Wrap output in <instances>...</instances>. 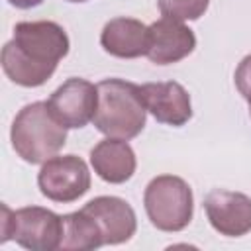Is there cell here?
<instances>
[{"label": "cell", "mask_w": 251, "mask_h": 251, "mask_svg": "<svg viewBox=\"0 0 251 251\" xmlns=\"http://www.w3.org/2000/svg\"><path fill=\"white\" fill-rule=\"evenodd\" d=\"M69 47V35L57 22H20L14 25L12 41L2 47V71L14 84L37 88L53 76Z\"/></svg>", "instance_id": "1"}, {"label": "cell", "mask_w": 251, "mask_h": 251, "mask_svg": "<svg viewBox=\"0 0 251 251\" xmlns=\"http://www.w3.org/2000/svg\"><path fill=\"white\" fill-rule=\"evenodd\" d=\"M98 106L94 112V127L106 137L133 139L145 127L147 108L141 86L124 78H106L96 84Z\"/></svg>", "instance_id": "2"}, {"label": "cell", "mask_w": 251, "mask_h": 251, "mask_svg": "<svg viewBox=\"0 0 251 251\" xmlns=\"http://www.w3.org/2000/svg\"><path fill=\"white\" fill-rule=\"evenodd\" d=\"M10 139L18 157L29 165H39L65 147L67 127L57 122L47 102H31L16 114Z\"/></svg>", "instance_id": "3"}, {"label": "cell", "mask_w": 251, "mask_h": 251, "mask_svg": "<svg viewBox=\"0 0 251 251\" xmlns=\"http://www.w3.org/2000/svg\"><path fill=\"white\" fill-rule=\"evenodd\" d=\"M63 216L41 206H25L10 210L2 204L0 243L14 239L29 251H55L63 241Z\"/></svg>", "instance_id": "4"}, {"label": "cell", "mask_w": 251, "mask_h": 251, "mask_svg": "<svg viewBox=\"0 0 251 251\" xmlns=\"http://www.w3.org/2000/svg\"><path fill=\"white\" fill-rule=\"evenodd\" d=\"M149 222L161 231H182L194 214V196L188 182L175 175H159L143 192Z\"/></svg>", "instance_id": "5"}, {"label": "cell", "mask_w": 251, "mask_h": 251, "mask_svg": "<svg viewBox=\"0 0 251 251\" xmlns=\"http://www.w3.org/2000/svg\"><path fill=\"white\" fill-rule=\"evenodd\" d=\"M37 186L53 202H75L90 190L88 165L76 155H55L41 163Z\"/></svg>", "instance_id": "6"}, {"label": "cell", "mask_w": 251, "mask_h": 251, "mask_svg": "<svg viewBox=\"0 0 251 251\" xmlns=\"http://www.w3.org/2000/svg\"><path fill=\"white\" fill-rule=\"evenodd\" d=\"M47 106L57 122L67 129H80L94 118L98 106V88L86 78L73 76L55 88L47 100Z\"/></svg>", "instance_id": "7"}, {"label": "cell", "mask_w": 251, "mask_h": 251, "mask_svg": "<svg viewBox=\"0 0 251 251\" xmlns=\"http://www.w3.org/2000/svg\"><path fill=\"white\" fill-rule=\"evenodd\" d=\"M210 226L226 237H241L251 231V198L243 192L216 188L204 198Z\"/></svg>", "instance_id": "8"}, {"label": "cell", "mask_w": 251, "mask_h": 251, "mask_svg": "<svg viewBox=\"0 0 251 251\" xmlns=\"http://www.w3.org/2000/svg\"><path fill=\"white\" fill-rule=\"evenodd\" d=\"M196 47L194 31L178 20L161 18L149 25L147 59L155 65H173L188 57Z\"/></svg>", "instance_id": "9"}, {"label": "cell", "mask_w": 251, "mask_h": 251, "mask_svg": "<svg viewBox=\"0 0 251 251\" xmlns=\"http://www.w3.org/2000/svg\"><path fill=\"white\" fill-rule=\"evenodd\" d=\"M86 214L94 218L102 231L104 245H120L133 237L137 229V218L133 208L118 196H96L82 206Z\"/></svg>", "instance_id": "10"}, {"label": "cell", "mask_w": 251, "mask_h": 251, "mask_svg": "<svg viewBox=\"0 0 251 251\" xmlns=\"http://www.w3.org/2000/svg\"><path fill=\"white\" fill-rule=\"evenodd\" d=\"M141 94L147 112H151L159 124L180 127L192 118L190 94L175 80L147 82L141 86Z\"/></svg>", "instance_id": "11"}, {"label": "cell", "mask_w": 251, "mask_h": 251, "mask_svg": "<svg viewBox=\"0 0 251 251\" xmlns=\"http://www.w3.org/2000/svg\"><path fill=\"white\" fill-rule=\"evenodd\" d=\"M102 49L118 59H137L147 55L149 49V25L135 18H114L100 33Z\"/></svg>", "instance_id": "12"}, {"label": "cell", "mask_w": 251, "mask_h": 251, "mask_svg": "<svg viewBox=\"0 0 251 251\" xmlns=\"http://www.w3.org/2000/svg\"><path fill=\"white\" fill-rule=\"evenodd\" d=\"M90 165L104 182L122 184L133 176L137 161L126 139L106 137L90 149Z\"/></svg>", "instance_id": "13"}, {"label": "cell", "mask_w": 251, "mask_h": 251, "mask_svg": "<svg viewBox=\"0 0 251 251\" xmlns=\"http://www.w3.org/2000/svg\"><path fill=\"white\" fill-rule=\"evenodd\" d=\"M63 251H90L104 245L102 231L94 218L86 214L82 208L78 212H71L63 216Z\"/></svg>", "instance_id": "14"}, {"label": "cell", "mask_w": 251, "mask_h": 251, "mask_svg": "<svg viewBox=\"0 0 251 251\" xmlns=\"http://www.w3.org/2000/svg\"><path fill=\"white\" fill-rule=\"evenodd\" d=\"M157 6L163 18L186 22L202 18L210 6V0H157Z\"/></svg>", "instance_id": "15"}, {"label": "cell", "mask_w": 251, "mask_h": 251, "mask_svg": "<svg viewBox=\"0 0 251 251\" xmlns=\"http://www.w3.org/2000/svg\"><path fill=\"white\" fill-rule=\"evenodd\" d=\"M233 78H235V86H237L239 94L247 102H251V55L241 59V63L235 69Z\"/></svg>", "instance_id": "16"}, {"label": "cell", "mask_w": 251, "mask_h": 251, "mask_svg": "<svg viewBox=\"0 0 251 251\" xmlns=\"http://www.w3.org/2000/svg\"><path fill=\"white\" fill-rule=\"evenodd\" d=\"M8 2H10V6H14L18 10H29V8L43 4V0H8Z\"/></svg>", "instance_id": "17"}, {"label": "cell", "mask_w": 251, "mask_h": 251, "mask_svg": "<svg viewBox=\"0 0 251 251\" xmlns=\"http://www.w3.org/2000/svg\"><path fill=\"white\" fill-rule=\"evenodd\" d=\"M67 2H76L78 4V2H88V0H67Z\"/></svg>", "instance_id": "18"}, {"label": "cell", "mask_w": 251, "mask_h": 251, "mask_svg": "<svg viewBox=\"0 0 251 251\" xmlns=\"http://www.w3.org/2000/svg\"><path fill=\"white\" fill-rule=\"evenodd\" d=\"M249 116H251V102H249Z\"/></svg>", "instance_id": "19"}]
</instances>
